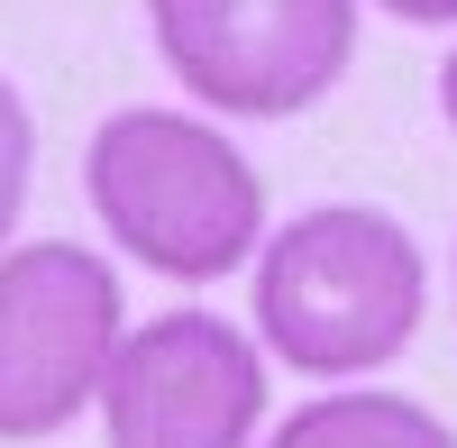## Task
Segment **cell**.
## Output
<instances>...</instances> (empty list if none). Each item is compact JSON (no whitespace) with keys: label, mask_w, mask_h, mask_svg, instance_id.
Returning <instances> with one entry per match:
<instances>
[{"label":"cell","mask_w":457,"mask_h":448,"mask_svg":"<svg viewBox=\"0 0 457 448\" xmlns=\"http://www.w3.org/2000/svg\"><path fill=\"white\" fill-rule=\"evenodd\" d=\"M28 165H37V120H28L19 83L0 73V238L19 229V202H28Z\"/></svg>","instance_id":"cell-7"},{"label":"cell","mask_w":457,"mask_h":448,"mask_svg":"<svg viewBox=\"0 0 457 448\" xmlns=\"http://www.w3.org/2000/svg\"><path fill=\"white\" fill-rule=\"evenodd\" d=\"M83 193L146 275L211 284L265 256V183L202 110H110L83 146Z\"/></svg>","instance_id":"cell-2"},{"label":"cell","mask_w":457,"mask_h":448,"mask_svg":"<svg viewBox=\"0 0 457 448\" xmlns=\"http://www.w3.org/2000/svg\"><path fill=\"white\" fill-rule=\"evenodd\" d=\"M265 421V357L220 311H156L101 385L110 448H247Z\"/></svg>","instance_id":"cell-5"},{"label":"cell","mask_w":457,"mask_h":448,"mask_svg":"<svg viewBox=\"0 0 457 448\" xmlns=\"http://www.w3.org/2000/svg\"><path fill=\"white\" fill-rule=\"evenodd\" d=\"M430 311V256L375 202L293 211L256 256V339L293 376H375Z\"/></svg>","instance_id":"cell-1"},{"label":"cell","mask_w":457,"mask_h":448,"mask_svg":"<svg viewBox=\"0 0 457 448\" xmlns=\"http://www.w3.org/2000/svg\"><path fill=\"white\" fill-rule=\"evenodd\" d=\"M120 348L129 303L110 256L73 238L0 256V439H55L83 402H101Z\"/></svg>","instance_id":"cell-3"},{"label":"cell","mask_w":457,"mask_h":448,"mask_svg":"<svg viewBox=\"0 0 457 448\" xmlns=\"http://www.w3.org/2000/svg\"><path fill=\"white\" fill-rule=\"evenodd\" d=\"M165 73L220 120H293L357 55V0H146Z\"/></svg>","instance_id":"cell-4"},{"label":"cell","mask_w":457,"mask_h":448,"mask_svg":"<svg viewBox=\"0 0 457 448\" xmlns=\"http://www.w3.org/2000/svg\"><path fill=\"white\" fill-rule=\"evenodd\" d=\"M439 120H448V137H457V46H448V64H439Z\"/></svg>","instance_id":"cell-9"},{"label":"cell","mask_w":457,"mask_h":448,"mask_svg":"<svg viewBox=\"0 0 457 448\" xmlns=\"http://www.w3.org/2000/svg\"><path fill=\"white\" fill-rule=\"evenodd\" d=\"M385 19H411V28H457V0H375Z\"/></svg>","instance_id":"cell-8"},{"label":"cell","mask_w":457,"mask_h":448,"mask_svg":"<svg viewBox=\"0 0 457 448\" xmlns=\"http://www.w3.org/2000/svg\"><path fill=\"white\" fill-rule=\"evenodd\" d=\"M265 448H457V439L430 402L385 394V385H348V394H320L293 421H275Z\"/></svg>","instance_id":"cell-6"}]
</instances>
